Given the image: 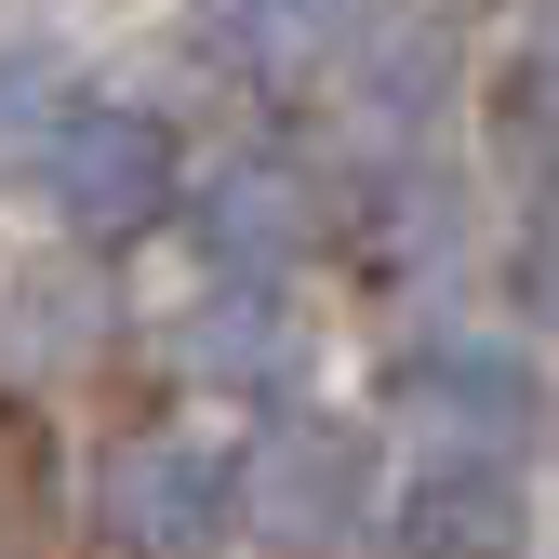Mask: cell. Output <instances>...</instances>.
<instances>
[{
  "instance_id": "12",
  "label": "cell",
  "mask_w": 559,
  "mask_h": 559,
  "mask_svg": "<svg viewBox=\"0 0 559 559\" xmlns=\"http://www.w3.org/2000/svg\"><path fill=\"white\" fill-rule=\"evenodd\" d=\"M360 40V0H240V53L253 67H307Z\"/></svg>"
},
{
  "instance_id": "10",
  "label": "cell",
  "mask_w": 559,
  "mask_h": 559,
  "mask_svg": "<svg viewBox=\"0 0 559 559\" xmlns=\"http://www.w3.org/2000/svg\"><path fill=\"white\" fill-rule=\"evenodd\" d=\"M81 120V81H67V53L53 40H14L0 53V174H27L40 187V160H53V133Z\"/></svg>"
},
{
  "instance_id": "15",
  "label": "cell",
  "mask_w": 559,
  "mask_h": 559,
  "mask_svg": "<svg viewBox=\"0 0 559 559\" xmlns=\"http://www.w3.org/2000/svg\"><path fill=\"white\" fill-rule=\"evenodd\" d=\"M533 53H546V67H559V0H533Z\"/></svg>"
},
{
  "instance_id": "14",
  "label": "cell",
  "mask_w": 559,
  "mask_h": 559,
  "mask_svg": "<svg viewBox=\"0 0 559 559\" xmlns=\"http://www.w3.org/2000/svg\"><path fill=\"white\" fill-rule=\"evenodd\" d=\"M507 280H520V307L559 333V214H533V240H520V266H507Z\"/></svg>"
},
{
  "instance_id": "2",
  "label": "cell",
  "mask_w": 559,
  "mask_h": 559,
  "mask_svg": "<svg viewBox=\"0 0 559 559\" xmlns=\"http://www.w3.org/2000/svg\"><path fill=\"white\" fill-rule=\"evenodd\" d=\"M240 520V466L200 440H120L94 466V533L107 559H214Z\"/></svg>"
},
{
  "instance_id": "5",
  "label": "cell",
  "mask_w": 559,
  "mask_h": 559,
  "mask_svg": "<svg viewBox=\"0 0 559 559\" xmlns=\"http://www.w3.org/2000/svg\"><path fill=\"white\" fill-rule=\"evenodd\" d=\"M346 94H360L373 133H427L466 94V14H453V0H400V14H373L360 53H346Z\"/></svg>"
},
{
  "instance_id": "3",
  "label": "cell",
  "mask_w": 559,
  "mask_h": 559,
  "mask_svg": "<svg viewBox=\"0 0 559 559\" xmlns=\"http://www.w3.org/2000/svg\"><path fill=\"white\" fill-rule=\"evenodd\" d=\"M40 200L81 240H133V227H160L174 214V133L147 107H81L53 133V160H40Z\"/></svg>"
},
{
  "instance_id": "8",
  "label": "cell",
  "mask_w": 559,
  "mask_h": 559,
  "mask_svg": "<svg viewBox=\"0 0 559 559\" xmlns=\"http://www.w3.org/2000/svg\"><path fill=\"white\" fill-rule=\"evenodd\" d=\"M107 280L81 266V253H40V266H14V280H0V373H81L94 360V346H107Z\"/></svg>"
},
{
  "instance_id": "9",
  "label": "cell",
  "mask_w": 559,
  "mask_h": 559,
  "mask_svg": "<svg viewBox=\"0 0 559 559\" xmlns=\"http://www.w3.org/2000/svg\"><path fill=\"white\" fill-rule=\"evenodd\" d=\"M187 373L200 386H294L307 373V320L280 294H227L214 280V294L187 307Z\"/></svg>"
},
{
  "instance_id": "1",
  "label": "cell",
  "mask_w": 559,
  "mask_h": 559,
  "mask_svg": "<svg viewBox=\"0 0 559 559\" xmlns=\"http://www.w3.org/2000/svg\"><path fill=\"white\" fill-rule=\"evenodd\" d=\"M373 479H386V453H373L360 413H294L240 466V520H253L266 559H346L373 533Z\"/></svg>"
},
{
  "instance_id": "4",
  "label": "cell",
  "mask_w": 559,
  "mask_h": 559,
  "mask_svg": "<svg viewBox=\"0 0 559 559\" xmlns=\"http://www.w3.org/2000/svg\"><path fill=\"white\" fill-rule=\"evenodd\" d=\"M520 546H533L520 466L479 440H427V466L400 479V559H520Z\"/></svg>"
},
{
  "instance_id": "13",
  "label": "cell",
  "mask_w": 559,
  "mask_h": 559,
  "mask_svg": "<svg viewBox=\"0 0 559 559\" xmlns=\"http://www.w3.org/2000/svg\"><path fill=\"white\" fill-rule=\"evenodd\" d=\"M40 546V466H27V440H0V559H27Z\"/></svg>"
},
{
  "instance_id": "6",
  "label": "cell",
  "mask_w": 559,
  "mask_h": 559,
  "mask_svg": "<svg viewBox=\"0 0 559 559\" xmlns=\"http://www.w3.org/2000/svg\"><path fill=\"white\" fill-rule=\"evenodd\" d=\"M320 240V200L280 160H227L200 187V266H227V294H280V266Z\"/></svg>"
},
{
  "instance_id": "11",
  "label": "cell",
  "mask_w": 559,
  "mask_h": 559,
  "mask_svg": "<svg viewBox=\"0 0 559 559\" xmlns=\"http://www.w3.org/2000/svg\"><path fill=\"white\" fill-rule=\"evenodd\" d=\"M479 120H493V160L559 214V67H546V53H507V81H493Z\"/></svg>"
},
{
  "instance_id": "7",
  "label": "cell",
  "mask_w": 559,
  "mask_h": 559,
  "mask_svg": "<svg viewBox=\"0 0 559 559\" xmlns=\"http://www.w3.org/2000/svg\"><path fill=\"white\" fill-rule=\"evenodd\" d=\"M413 413L479 440V453H507L520 427H546V373L493 333H440V346H413Z\"/></svg>"
}]
</instances>
